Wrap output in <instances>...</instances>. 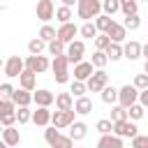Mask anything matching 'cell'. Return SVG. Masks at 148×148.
<instances>
[{"mask_svg":"<svg viewBox=\"0 0 148 148\" xmlns=\"http://www.w3.org/2000/svg\"><path fill=\"white\" fill-rule=\"evenodd\" d=\"M102 14V0H79L76 5V16L83 18V23L97 18Z\"/></svg>","mask_w":148,"mask_h":148,"instance_id":"obj_1","label":"cell"},{"mask_svg":"<svg viewBox=\"0 0 148 148\" xmlns=\"http://www.w3.org/2000/svg\"><path fill=\"white\" fill-rule=\"evenodd\" d=\"M139 95H141V90H139L134 83H125V86L120 88L118 104H120V106H125V109H130L132 104H136V102H139Z\"/></svg>","mask_w":148,"mask_h":148,"instance_id":"obj_2","label":"cell"},{"mask_svg":"<svg viewBox=\"0 0 148 148\" xmlns=\"http://www.w3.org/2000/svg\"><path fill=\"white\" fill-rule=\"evenodd\" d=\"M23 72H25V60H23V58L9 56V58L5 60V76H7V79H18Z\"/></svg>","mask_w":148,"mask_h":148,"instance_id":"obj_3","label":"cell"},{"mask_svg":"<svg viewBox=\"0 0 148 148\" xmlns=\"http://www.w3.org/2000/svg\"><path fill=\"white\" fill-rule=\"evenodd\" d=\"M76 111L72 109V111H53V118H51V125L53 127H58V130H62V127H72L74 123H76Z\"/></svg>","mask_w":148,"mask_h":148,"instance_id":"obj_4","label":"cell"},{"mask_svg":"<svg viewBox=\"0 0 148 148\" xmlns=\"http://www.w3.org/2000/svg\"><path fill=\"white\" fill-rule=\"evenodd\" d=\"M113 134L116 136H120V139H134L136 134H139V127L134 125V120H120V123H113Z\"/></svg>","mask_w":148,"mask_h":148,"instance_id":"obj_5","label":"cell"},{"mask_svg":"<svg viewBox=\"0 0 148 148\" xmlns=\"http://www.w3.org/2000/svg\"><path fill=\"white\" fill-rule=\"evenodd\" d=\"M88 83V92H102L106 86H109V74L104 69H95V74L86 81Z\"/></svg>","mask_w":148,"mask_h":148,"instance_id":"obj_6","label":"cell"},{"mask_svg":"<svg viewBox=\"0 0 148 148\" xmlns=\"http://www.w3.org/2000/svg\"><path fill=\"white\" fill-rule=\"evenodd\" d=\"M83 53H86V44H83V39H74L72 44H67L65 56L69 58V62H74V65L83 62Z\"/></svg>","mask_w":148,"mask_h":148,"instance_id":"obj_7","label":"cell"},{"mask_svg":"<svg viewBox=\"0 0 148 148\" xmlns=\"http://www.w3.org/2000/svg\"><path fill=\"white\" fill-rule=\"evenodd\" d=\"M49 67H51V62H49L46 56H28V58H25V69H30V72H35V74H42V72H46Z\"/></svg>","mask_w":148,"mask_h":148,"instance_id":"obj_8","label":"cell"},{"mask_svg":"<svg viewBox=\"0 0 148 148\" xmlns=\"http://www.w3.org/2000/svg\"><path fill=\"white\" fill-rule=\"evenodd\" d=\"M35 14H37L39 21L49 23V21L56 16V2H51V0H39L37 7H35Z\"/></svg>","mask_w":148,"mask_h":148,"instance_id":"obj_9","label":"cell"},{"mask_svg":"<svg viewBox=\"0 0 148 148\" xmlns=\"http://www.w3.org/2000/svg\"><path fill=\"white\" fill-rule=\"evenodd\" d=\"M76 35H79L76 23H62V25L58 28V39H60L62 44H72Z\"/></svg>","mask_w":148,"mask_h":148,"instance_id":"obj_10","label":"cell"},{"mask_svg":"<svg viewBox=\"0 0 148 148\" xmlns=\"http://www.w3.org/2000/svg\"><path fill=\"white\" fill-rule=\"evenodd\" d=\"M51 118H53V111L49 106H37V111H32V123L39 127H49Z\"/></svg>","mask_w":148,"mask_h":148,"instance_id":"obj_11","label":"cell"},{"mask_svg":"<svg viewBox=\"0 0 148 148\" xmlns=\"http://www.w3.org/2000/svg\"><path fill=\"white\" fill-rule=\"evenodd\" d=\"M92 74H95V67H92L90 60H83V62L74 65V79L76 81H88Z\"/></svg>","mask_w":148,"mask_h":148,"instance_id":"obj_12","label":"cell"},{"mask_svg":"<svg viewBox=\"0 0 148 148\" xmlns=\"http://www.w3.org/2000/svg\"><path fill=\"white\" fill-rule=\"evenodd\" d=\"M123 53H125V58L127 60H139L141 56H143V44H139V42H127V44H123Z\"/></svg>","mask_w":148,"mask_h":148,"instance_id":"obj_13","label":"cell"},{"mask_svg":"<svg viewBox=\"0 0 148 148\" xmlns=\"http://www.w3.org/2000/svg\"><path fill=\"white\" fill-rule=\"evenodd\" d=\"M18 88L35 92V88H37V74H35V72H30V69H25V72L18 76Z\"/></svg>","mask_w":148,"mask_h":148,"instance_id":"obj_14","label":"cell"},{"mask_svg":"<svg viewBox=\"0 0 148 148\" xmlns=\"http://www.w3.org/2000/svg\"><path fill=\"white\" fill-rule=\"evenodd\" d=\"M74 95L72 92H58L56 95V109L58 111H72L74 109Z\"/></svg>","mask_w":148,"mask_h":148,"instance_id":"obj_15","label":"cell"},{"mask_svg":"<svg viewBox=\"0 0 148 148\" xmlns=\"http://www.w3.org/2000/svg\"><path fill=\"white\" fill-rule=\"evenodd\" d=\"M32 95H35V104H37V106H51V104L56 102V95H53L51 90H46V88H39V90H35Z\"/></svg>","mask_w":148,"mask_h":148,"instance_id":"obj_16","label":"cell"},{"mask_svg":"<svg viewBox=\"0 0 148 148\" xmlns=\"http://www.w3.org/2000/svg\"><path fill=\"white\" fill-rule=\"evenodd\" d=\"M123 146L125 143H123L120 136H116V134H102L95 148H123Z\"/></svg>","mask_w":148,"mask_h":148,"instance_id":"obj_17","label":"cell"},{"mask_svg":"<svg viewBox=\"0 0 148 148\" xmlns=\"http://www.w3.org/2000/svg\"><path fill=\"white\" fill-rule=\"evenodd\" d=\"M14 104L16 106H30L32 102H35V95L30 92V90H23V88H16V92H14Z\"/></svg>","mask_w":148,"mask_h":148,"instance_id":"obj_18","label":"cell"},{"mask_svg":"<svg viewBox=\"0 0 148 148\" xmlns=\"http://www.w3.org/2000/svg\"><path fill=\"white\" fill-rule=\"evenodd\" d=\"M106 35L111 37V42L123 44V42H125V37H127V28H125L123 23H113V25L109 28V32H106Z\"/></svg>","mask_w":148,"mask_h":148,"instance_id":"obj_19","label":"cell"},{"mask_svg":"<svg viewBox=\"0 0 148 148\" xmlns=\"http://www.w3.org/2000/svg\"><path fill=\"white\" fill-rule=\"evenodd\" d=\"M86 134H88V125L83 123V120H76L72 127H69V136H72V141L76 143V141H83L86 139Z\"/></svg>","mask_w":148,"mask_h":148,"instance_id":"obj_20","label":"cell"},{"mask_svg":"<svg viewBox=\"0 0 148 148\" xmlns=\"http://www.w3.org/2000/svg\"><path fill=\"white\" fill-rule=\"evenodd\" d=\"M2 141L7 143V146H18L21 143V134H18V130L16 127H2Z\"/></svg>","mask_w":148,"mask_h":148,"instance_id":"obj_21","label":"cell"},{"mask_svg":"<svg viewBox=\"0 0 148 148\" xmlns=\"http://www.w3.org/2000/svg\"><path fill=\"white\" fill-rule=\"evenodd\" d=\"M74 111L79 113V116H88L90 111H92V99L90 97H76V102H74Z\"/></svg>","mask_w":148,"mask_h":148,"instance_id":"obj_22","label":"cell"},{"mask_svg":"<svg viewBox=\"0 0 148 148\" xmlns=\"http://www.w3.org/2000/svg\"><path fill=\"white\" fill-rule=\"evenodd\" d=\"M99 95H102V102H104V104H111V106H113V104H118V95H120V88L106 86V88H104Z\"/></svg>","mask_w":148,"mask_h":148,"instance_id":"obj_23","label":"cell"},{"mask_svg":"<svg viewBox=\"0 0 148 148\" xmlns=\"http://www.w3.org/2000/svg\"><path fill=\"white\" fill-rule=\"evenodd\" d=\"M79 35H81L83 39H92V42H95V37L99 35V30H97L95 21H88V23H83V25L79 28Z\"/></svg>","mask_w":148,"mask_h":148,"instance_id":"obj_24","label":"cell"},{"mask_svg":"<svg viewBox=\"0 0 148 148\" xmlns=\"http://www.w3.org/2000/svg\"><path fill=\"white\" fill-rule=\"evenodd\" d=\"M37 37H39V39H44V42L49 44V42H53V39H58V30H56L53 25H49V23H44V25L39 28V32H37Z\"/></svg>","mask_w":148,"mask_h":148,"instance_id":"obj_25","label":"cell"},{"mask_svg":"<svg viewBox=\"0 0 148 148\" xmlns=\"http://www.w3.org/2000/svg\"><path fill=\"white\" fill-rule=\"evenodd\" d=\"M56 18H58V23L62 25V23H72V18H74V12H72V7H65V5H60L58 9H56Z\"/></svg>","mask_w":148,"mask_h":148,"instance_id":"obj_26","label":"cell"},{"mask_svg":"<svg viewBox=\"0 0 148 148\" xmlns=\"http://www.w3.org/2000/svg\"><path fill=\"white\" fill-rule=\"evenodd\" d=\"M44 49H49V44H46L44 39H39V37H35V39L28 42V51H30V56H42Z\"/></svg>","mask_w":148,"mask_h":148,"instance_id":"obj_27","label":"cell"},{"mask_svg":"<svg viewBox=\"0 0 148 148\" xmlns=\"http://www.w3.org/2000/svg\"><path fill=\"white\" fill-rule=\"evenodd\" d=\"M72 62H69V58L62 53V56H56L53 58V62H51V69H53V74H58V72H67V67H69Z\"/></svg>","mask_w":148,"mask_h":148,"instance_id":"obj_28","label":"cell"},{"mask_svg":"<svg viewBox=\"0 0 148 148\" xmlns=\"http://www.w3.org/2000/svg\"><path fill=\"white\" fill-rule=\"evenodd\" d=\"M113 23H116V21H113L109 14H99V16L95 18V25H97V30H99V32H109V28H111Z\"/></svg>","mask_w":148,"mask_h":148,"instance_id":"obj_29","label":"cell"},{"mask_svg":"<svg viewBox=\"0 0 148 148\" xmlns=\"http://www.w3.org/2000/svg\"><path fill=\"white\" fill-rule=\"evenodd\" d=\"M90 62H92V67H95V69H104V67H106V62H109L106 51H95V53H92V58H90Z\"/></svg>","mask_w":148,"mask_h":148,"instance_id":"obj_30","label":"cell"},{"mask_svg":"<svg viewBox=\"0 0 148 148\" xmlns=\"http://www.w3.org/2000/svg\"><path fill=\"white\" fill-rule=\"evenodd\" d=\"M120 12H123L125 16L139 14V0H120Z\"/></svg>","mask_w":148,"mask_h":148,"instance_id":"obj_31","label":"cell"},{"mask_svg":"<svg viewBox=\"0 0 148 148\" xmlns=\"http://www.w3.org/2000/svg\"><path fill=\"white\" fill-rule=\"evenodd\" d=\"M106 56H109V60H111V62H116V60L125 58V53H123V44H116V42H111V46L106 49Z\"/></svg>","mask_w":148,"mask_h":148,"instance_id":"obj_32","label":"cell"},{"mask_svg":"<svg viewBox=\"0 0 148 148\" xmlns=\"http://www.w3.org/2000/svg\"><path fill=\"white\" fill-rule=\"evenodd\" d=\"M46 51H49V56L56 58V56H62V53L67 51V44H62L60 39H53V42H49V49H46Z\"/></svg>","mask_w":148,"mask_h":148,"instance_id":"obj_33","label":"cell"},{"mask_svg":"<svg viewBox=\"0 0 148 148\" xmlns=\"http://www.w3.org/2000/svg\"><path fill=\"white\" fill-rule=\"evenodd\" d=\"M69 92L74 95V97H83L86 92H88V83L86 81H72V86H69Z\"/></svg>","mask_w":148,"mask_h":148,"instance_id":"obj_34","label":"cell"},{"mask_svg":"<svg viewBox=\"0 0 148 148\" xmlns=\"http://www.w3.org/2000/svg\"><path fill=\"white\" fill-rule=\"evenodd\" d=\"M143 113H146V106H141L139 102H136V104H132V106L127 109V118H130V120H134V123H136V120H141V118H143Z\"/></svg>","mask_w":148,"mask_h":148,"instance_id":"obj_35","label":"cell"},{"mask_svg":"<svg viewBox=\"0 0 148 148\" xmlns=\"http://www.w3.org/2000/svg\"><path fill=\"white\" fill-rule=\"evenodd\" d=\"M95 130L99 134H113V120L111 118H99L97 125H95Z\"/></svg>","mask_w":148,"mask_h":148,"instance_id":"obj_36","label":"cell"},{"mask_svg":"<svg viewBox=\"0 0 148 148\" xmlns=\"http://www.w3.org/2000/svg\"><path fill=\"white\" fill-rule=\"evenodd\" d=\"M111 120H113V123L127 120V109L120 106V104H113V106H111Z\"/></svg>","mask_w":148,"mask_h":148,"instance_id":"obj_37","label":"cell"},{"mask_svg":"<svg viewBox=\"0 0 148 148\" xmlns=\"http://www.w3.org/2000/svg\"><path fill=\"white\" fill-rule=\"evenodd\" d=\"M102 12L113 16L116 12H120V0H102Z\"/></svg>","mask_w":148,"mask_h":148,"instance_id":"obj_38","label":"cell"},{"mask_svg":"<svg viewBox=\"0 0 148 148\" xmlns=\"http://www.w3.org/2000/svg\"><path fill=\"white\" fill-rule=\"evenodd\" d=\"M109 46H111V37H109L106 32H99V35L95 37V49H97V51H106Z\"/></svg>","mask_w":148,"mask_h":148,"instance_id":"obj_39","label":"cell"},{"mask_svg":"<svg viewBox=\"0 0 148 148\" xmlns=\"http://www.w3.org/2000/svg\"><path fill=\"white\" fill-rule=\"evenodd\" d=\"M16 120H18V125L30 123V120H32V111H30L28 106H18V109H16Z\"/></svg>","mask_w":148,"mask_h":148,"instance_id":"obj_40","label":"cell"},{"mask_svg":"<svg viewBox=\"0 0 148 148\" xmlns=\"http://www.w3.org/2000/svg\"><path fill=\"white\" fill-rule=\"evenodd\" d=\"M44 139H46V143L53 148V146H56V141L60 139V132H58V127H53V125H51V127H46V130H44Z\"/></svg>","mask_w":148,"mask_h":148,"instance_id":"obj_41","label":"cell"},{"mask_svg":"<svg viewBox=\"0 0 148 148\" xmlns=\"http://www.w3.org/2000/svg\"><path fill=\"white\" fill-rule=\"evenodd\" d=\"M123 25H125L127 30H139V28H141V18H139V14H132V16H125V21H123Z\"/></svg>","mask_w":148,"mask_h":148,"instance_id":"obj_42","label":"cell"},{"mask_svg":"<svg viewBox=\"0 0 148 148\" xmlns=\"http://www.w3.org/2000/svg\"><path fill=\"white\" fill-rule=\"evenodd\" d=\"M14 92H16V88H14L9 81H2V83H0V97L12 99V97H14Z\"/></svg>","mask_w":148,"mask_h":148,"instance_id":"obj_43","label":"cell"},{"mask_svg":"<svg viewBox=\"0 0 148 148\" xmlns=\"http://www.w3.org/2000/svg\"><path fill=\"white\" fill-rule=\"evenodd\" d=\"M16 104H14V99H0V113H16Z\"/></svg>","mask_w":148,"mask_h":148,"instance_id":"obj_44","label":"cell"},{"mask_svg":"<svg viewBox=\"0 0 148 148\" xmlns=\"http://www.w3.org/2000/svg\"><path fill=\"white\" fill-rule=\"evenodd\" d=\"M0 123L2 127H14V123L18 120H16V113H0Z\"/></svg>","mask_w":148,"mask_h":148,"instance_id":"obj_45","label":"cell"},{"mask_svg":"<svg viewBox=\"0 0 148 148\" xmlns=\"http://www.w3.org/2000/svg\"><path fill=\"white\" fill-rule=\"evenodd\" d=\"M132 83H134L139 90H146V88H148V74H146V72H143V74H136Z\"/></svg>","mask_w":148,"mask_h":148,"instance_id":"obj_46","label":"cell"},{"mask_svg":"<svg viewBox=\"0 0 148 148\" xmlns=\"http://www.w3.org/2000/svg\"><path fill=\"white\" fill-rule=\"evenodd\" d=\"M53 148H74V141H72V136H69V134H67V136H65V134H60V139L56 141V146H53Z\"/></svg>","mask_w":148,"mask_h":148,"instance_id":"obj_47","label":"cell"},{"mask_svg":"<svg viewBox=\"0 0 148 148\" xmlns=\"http://www.w3.org/2000/svg\"><path fill=\"white\" fill-rule=\"evenodd\" d=\"M132 148H148V134H136L132 139Z\"/></svg>","mask_w":148,"mask_h":148,"instance_id":"obj_48","label":"cell"},{"mask_svg":"<svg viewBox=\"0 0 148 148\" xmlns=\"http://www.w3.org/2000/svg\"><path fill=\"white\" fill-rule=\"evenodd\" d=\"M53 79H56V83H69V72H58V74H53Z\"/></svg>","mask_w":148,"mask_h":148,"instance_id":"obj_49","label":"cell"},{"mask_svg":"<svg viewBox=\"0 0 148 148\" xmlns=\"http://www.w3.org/2000/svg\"><path fill=\"white\" fill-rule=\"evenodd\" d=\"M139 104L148 109V88H146V90H141V95H139Z\"/></svg>","mask_w":148,"mask_h":148,"instance_id":"obj_50","label":"cell"},{"mask_svg":"<svg viewBox=\"0 0 148 148\" xmlns=\"http://www.w3.org/2000/svg\"><path fill=\"white\" fill-rule=\"evenodd\" d=\"M65 7H74V5H79V0H60Z\"/></svg>","mask_w":148,"mask_h":148,"instance_id":"obj_51","label":"cell"},{"mask_svg":"<svg viewBox=\"0 0 148 148\" xmlns=\"http://www.w3.org/2000/svg\"><path fill=\"white\" fill-rule=\"evenodd\" d=\"M143 58H146V60H148V42H146V44H143Z\"/></svg>","mask_w":148,"mask_h":148,"instance_id":"obj_52","label":"cell"},{"mask_svg":"<svg viewBox=\"0 0 148 148\" xmlns=\"http://www.w3.org/2000/svg\"><path fill=\"white\" fill-rule=\"evenodd\" d=\"M143 72H146V74H148V60H146V62H143Z\"/></svg>","mask_w":148,"mask_h":148,"instance_id":"obj_53","label":"cell"},{"mask_svg":"<svg viewBox=\"0 0 148 148\" xmlns=\"http://www.w3.org/2000/svg\"><path fill=\"white\" fill-rule=\"evenodd\" d=\"M0 148H12V146H7V143H5V141H2V143H0Z\"/></svg>","mask_w":148,"mask_h":148,"instance_id":"obj_54","label":"cell"},{"mask_svg":"<svg viewBox=\"0 0 148 148\" xmlns=\"http://www.w3.org/2000/svg\"><path fill=\"white\" fill-rule=\"evenodd\" d=\"M139 2H148V0H139Z\"/></svg>","mask_w":148,"mask_h":148,"instance_id":"obj_55","label":"cell"},{"mask_svg":"<svg viewBox=\"0 0 148 148\" xmlns=\"http://www.w3.org/2000/svg\"><path fill=\"white\" fill-rule=\"evenodd\" d=\"M74 148H81V146H74Z\"/></svg>","mask_w":148,"mask_h":148,"instance_id":"obj_56","label":"cell"},{"mask_svg":"<svg viewBox=\"0 0 148 148\" xmlns=\"http://www.w3.org/2000/svg\"><path fill=\"white\" fill-rule=\"evenodd\" d=\"M51 2H56V0H51Z\"/></svg>","mask_w":148,"mask_h":148,"instance_id":"obj_57","label":"cell"},{"mask_svg":"<svg viewBox=\"0 0 148 148\" xmlns=\"http://www.w3.org/2000/svg\"><path fill=\"white\" fill-rule=\"evenodd\" d=\"M37 2H39V0H37Z\"/></svg>","mask_w":148,"mask_h":148,"instance_id":"obj_58","label":"cell"}]
</instances>
